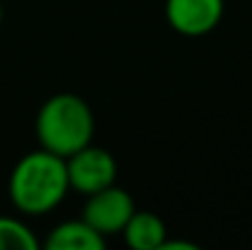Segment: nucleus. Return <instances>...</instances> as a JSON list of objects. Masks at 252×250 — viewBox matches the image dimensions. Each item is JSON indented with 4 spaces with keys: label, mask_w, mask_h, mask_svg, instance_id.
<instances>
[{
    "label": "nucleus",
    "mask_w": 252,
    "mask_h": 250,
    "mask_svg": "<svg viewBox=\"0 0 252 250\" xmlns=\"http://www.w3.org/2000/svg\"><path fill=\"white\" fill-rule=\"evenodd\" d=\"M44 246L49 250H103L105 236H100L88 221L76 218L54 226Z\"/></svg>",
    "instance_id": "obj_6"
},
{
    "label": "nucleus",
    "mask_w": 252,
    "mask_h": 250,
    "mask_svg": "<svg viewBox=\"0 0 252 250\" xmlns=\"http://www.w3.org/2000/svg\"><path fill=\"white\" fill-rule=\"evenodd\" d=\"M135 201L132 196L110 184L95 194H88L86 196V206H84V221H88L100 236H115V233H123L125 223L130 221V216L135 214Z\"/></svg>",
    "instance_id": "obj_4"
},
{
    "label": "nucleus",
    "mask_w": 252,
    "mask_h": 250,
    "mask_svg": "<svg viewBox=\"0 0 252 250\" xmlns=\"http://www.w3.org/2000/svg\"><path fill=\"white\" fill-rule=\"evenodd\" d=\"M39 241L27 223L12 216H0V250H37Z\"/></svg>",
    "instance_id": "obj_8"
},
{
    "label": "nucleus",
    "mask_w": 252,
    "mask_h": 250,
    "mask_svg": "<svg viewBox=\"0 0 252 250\" xmlns=\"http://www.w3.org/2000/svg\"><path fill=\"white\" fill-rule=\"evenodd\" d=\"M223 0H167V22L184 37H203L218 27L223 17Z\"/></svg>",
    "instance_id": "obj_5"
},
{
    "label": "nucleus",
    "mask_w": 252,
    "mask_h": 250,
    "mask_svg": "<svg viewBox=\"0 0 252 250\" xmlns=\"http://www.w3.org/2000/svg\"><path fill=\"white\" fill-rule=\"evenodd\" d=\"M37 140L42 150L59 157H71L93 143L95 118L91 106L76 93H54L44 101L34 120Z\"/></svg>",
    "instance_id": "obj_2"
},
{
    "label": "nucleus",
    "mask_w": 252,
    "mask_h": 250,
    "mask_svg": "<svg viewBox=\"0 0 252 250\" xmlns=\"http://www.w3.org/2000/svg\"><path fill=\"white\" fill-rule=\"evenodd\" d=\"M69 189L66 160L42 147L37 152H27L15 165L7 186L10 201L27 216H44L54 211Z\"/></svg>",
    "instance_id": "obj_1"
},
{
    "label": "nucleus",
    "mask_w": 252,
    "mask_h": 250,
    "mask_svg": "<svg viewBox=\"0 0 252 250\" xmlns=\"http://www.w3.org/2000/svg\"><path fill=\"white\" fill-rule=\"evenodd\" d=\"M0 22H2V2H0Z\"/></svg>",
    "instance_id": "obj_9"
},
{
    "label": "nucleus",
    "mask_w": 252,
    "mask_h": 250,
    "mask_svg": "<svg viewBox=\"0 0 252 250\" xmlns=\"http://www.w3.org/2000/svg\"><path fill=\"white\" fill-rule=\"evenodd\" d=\"M66 174H69V186L88 196L115 184L118 162L105 147L91 143L79 152H74L71 157H66Z\"/></svg>",
    "instance_id": "obj_3"
},
{
    "label": "nucleus",
    "mask_w": 252,
    "mask_h": 250,
    "mask_svg": "<svg viewBox=\"0 0 252 250\" xmlns=\"http://www.w3.org/2000/svg\"><path fill=\"white\" fill-rule=\"evenodd\" d=\"M123 238L132 250H162L167 241V226L152 211H135L123 228Z\"/></svg>",
    "instance_id": "obj_7"
}]
</instances>
